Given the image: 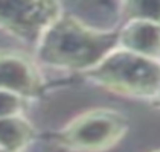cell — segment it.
<instances>
[{"label": "cell", "instance_id": "obj_1", "mask_svg": "<svg viewBox=\"0 0 160 152\" xmlns=\"http://www.w3.org/2000/svg\"><path fill=\"white\" fill-rule=\"evenodd\" d=\"M118 46V32L95 29L61 14L37 43V56L53 69L87 72Z\"/></svg>", "mask_w": 160, "mask_h": 152}, {"label": "cell", "instance_id": "obj_2", "mask_svg": "<svg viewBox=\"0 0 160 152\" xmlns=\"http://www.w3.org/2000/svg\"><path fill=\"white\" fill-rule=\"evenodd\" d=\"M93 82L133 97H156L160 87V61L121 46L86 72Z\"/></svg>", "mask_w": 160, "mask_h": 152}, {"label": "cell", "instance_id": "obj_3", "mask_svg": "<svg viewBox=\"0 0 160 152\" xmlns=\"http://www.w3.org/2000/svg\"><path fill=\"white\" fill-rule=\"evenodd\" d=\"M127 131L128 122L123 114L108 108H95L75 117L62 129L60 139L73 149L99 151L119 143Z\"/></svg>", "mask_w": 160, "mask_h": 152}, {"label": "cell", "instance_id": "obj_4", "mask_svg": "<svg viewBox=\"0 0 160 152\" xmlns=\"http://www.w3.org/2000/svg\"><path fill=\"white\" fill-rule=\"evenodd\" d=\"M61 14L58 0H0V29L37 44Z\"/></svg>", "mask_w": 160, "mask_h": 152}, {"label": "cell", "instance_id": "obj_5", "mask_svg": "<svg viewBox=\"0 0 160 152\" xmlns=\"http://www.w3.org/2000/svg\"><path fill=\"white\" fill-rule=\"evenodd\" d=\"M0 90L25 99L41 96L44 81L34 59L18 50H0Z\"/></svg>", "mask_w": 160, "mask_h": 152}, {"label": "cell", "instance_id": "obj_6", "mask_svg": "<svg viewBox=\"0 0 160 152\" xmlns=\"http://www.w3.org/2000/svg\"><path fill=\"white\" fill-rule=\"evenodd\" d=\"M118 34L121 47L160 61V23L131 18Z\"/></svg>", "mask_w": 160, "mask_h": 152}, {"label": "cell", "instance_id": "obj_7", "mask_svg": "<svg viewBox=\"0 0 160 152\" xmlns=\"http://www.w3.org/2000/svg\"><path fill=\"white\" fill-rule=\"evenodd\" d=\"M35 129L22 114L0 117V151H22L34 140Z\"/></svg>", "mask_w": 160, "mask_h": 152}, {"label": "cell", "instance_id": "obj_8", "mask_svg": "<svg viewBox=\"0 0 160 152\" xmlns=\"http://www.w3.org/2000/svg\"><path fill=\"white\" fill-rule=\"evenodd\" d=\"M123 12L131 18H142L160 23V0H125Z\"/></svg>", "mask_w": 160, "mask_h": 152}, {"label": "cell", "instance_id": "obj_9", "mask_svg": "<svg viewBox=\"0 0 160 152\" xmlns=\"http://www.w3.org/2000/svg\"><path fill=\"white\" fill-rule=\"evenodd\" d=\"M25 97L18 94L0 90V117L22 114L25 110Z\"/></svg>", "mask_w": 160, "mask_h": 152}, {"label": "cell", "instance_id": "obj_10", "mask_svg": "<svg viewBox=\"0 0 160 152\" xmlns=\"http://www.w3.org/2000/svg\"><path fill=\"white\" fill-rule=\"evenodd\" d=\"M157 96H159V97H160V87H159V93H157Z\"/></svg>", "mask_w": 160, "mask_h": 152}]
</instances>
